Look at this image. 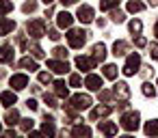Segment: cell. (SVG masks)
<instances>
[{
    "instance_id": "cell-20",
    "label": "cell",
    "mask_w": 158,
    "mask_h": 138,
    "mask_svg": "<svg viewBox=\"0 0 158 138\" xmlns=\"http://www.w3.org/2000/svg\"><path fill=\"white\" fill-rule=\"evenodd\" d=\"M143 129H145V134H147V136H152V138H154V136H158V119L147 121Z\"/></svg>"
},
{
    "instance_id": "cell-23",
    "label": "cell",
    "mask_w": 158,
    "mask_h": 138,
    "mask_svg": "<svg viewBox=\"0 0 158 138\" xmlns=\"http://www.w3.org/2000/svg\"><path fill=\"white\" fill-rule=\"evenodd\" d=\"M20 67H24V69H28V71L39 69V67H37V61H33V58H28V56H24V58L20 61Z\"/></svg>"
},
{
    "instance_id": "cell-27",
    "label": "cell",
    "mask_w": 158,
    "mask_h": 138,
    "mask_svg": "<svg viewBox=\"0 0 158 138\" xmlns=\"http://www.w3.org/2000/svg\"><path fill=\"white\" fill-rule=\"evenodd\" d=\"M104 78L115 80V78H117V67H115V65H104Z\"/></svg>"
},
{
    "instance_id": "cell-2",
    "label": "cell",
    "mask_w": 158,
    "mask_h": 138,
    "mask_svg": "<svg viewBox=\"0 0 158 138\" xmlns=\"http://www.w3.org/2000/svg\"><path fill=\"white\" fill-rule=\"evenodd\" d=\"M139 67H141V56L134 52V54H130V56L126 58L123 73H126V76H134V73H139Z\"/></svg>"
},
{
    "instance_id": "cell-14",
    "label": "cell",
    "mask_w": 158,
    "mask_h": 138,
    "mask_svg": "<svg viewBox=\"0 0 158 138\" xmlns=\"http://www.w3.org/2000/svg\"><path fill=\"white\" fill-rule=\"evenodd\" d=\"M72 15L67 13V11H61L59 15H56V24H59V28H69L72 26Z\"/></svg>"
},
{
    "instance_id": "cell-29",
    "label": "cell",
    "mask_w": 158,
    "mask_h": 138,
    "mask_svg": "<svg viewBox=\"0 0 158 138\" xmlns=\"http://www.w3.org/2000/svg\"><path fill=\"white\" fill-rule=\"evenodd\" d=\"M128 28H130V33H132V35H139V33L143 30V24H141L139 20H132V22L128 24Z\"/></svg>"
},
{
    "instance_id": "cell-46",
    "label": "cell",
    "mask_w": 158,
    "mask_h": 138,
    "mask_svg": "<svg viewBox=\"0 0 158 138\" xmlns=\"http://www.w3.org/2000/svg\"><path fill=\"white\" fill-rule=\"evenodd\" d=\"M31 138H44V132H31Z\"/></svg>"
},
{
    "instance_id": "cell-6",
    "label": "cell",
    "mask_w": 158,
    "mask_h": 138,
    "mask_svg": "<svg viewBox=\"0 0 158 138\" xmlns=\"http://www.w3.org/2000/svg\"><path fill=\"white\" fill-rule=\"evenodd\" d=\"M95 65H98V63H95L91 56H78V58H76V67H78L80 71H91Z\"/></svg>"
},
{
    "instance_id": "cell-41",
    "label": "cell",
    "mask_w": 158,
    "mask_h": 138,
    "mask_svg": "<svg viewBox=\"0 0 158 138\" xmlns=\"http://www.w3.org/2000/svg\"><path fill=\"white\" fill-rule=\"evenodd\" d=\"M44 101H46V104H48L50 108H54V106H56V104H54V97H52V95H48V93L44 95Z\"/></svg>"
},
{
    "instance_id": "cell-10",
    "label": "cell",
    "mask_w": 158,
    "mask_h": 138,
    "mask_svg": "<svg viewBox=\"0 0 158 138\" xmlns=\"http://www.w3.org/2000/svg\"><path fill=\"white\" fill-rule=\"evenodd\" d=\"M91 58H93L95 63H102V61L106 58V45H104V43H95V45H93V52H91Z\"/></svg>"
},
{
    "instance_id": "cell-50",
    "label": "cell",
    "mask_w": 158,
    "mask_h": 138,
    "mask_svg": "<svg viewBox=\"0 0 158 138\" xmlns=\"http://www.w3.org/2000/svg\"><path fill=\"white\" fill-rule=\"evenodd\" d=\"M44 2H46V5H50V2H52V0H44Z\"/></svg>"
},
{
    "instance_id": "cell-51",
    "label": "cell",
    "mask_w": 158,
    "mask_h": 138,
    "mask_svg": "<svg viewBox=\"0 0 158 138\" xmlns=\"http://www.w3.org/2000/svg\"><path fill=\"white\" fill-rule=\"evenodd\" d=\"M121 138H132V136H121Z\"/></svg>"
},
{
    "instance_id": "cell-42",
    "label": "cell",
    "mask_w": 158,
    "mask_h": 138,
    "mask_svg": "<svg viewBox=\"0 0 158 138\" xmlns=\"http://www.w3.org/2000/svg\"><path fill=\"white\" fill-rule=\"evenodd\" d=\"M48 37H50L52 41H59V37H61V35H59L56 30H50V33H48Z\"/></svg>"
},
{
    "instance_id": "cell-36",
    "label": "cell",
    "mask_w": 158,
    "mask_h": 138,
    "mask_svg": "<svg viewBox=\"0 0 158 138\" xmlns=\"http://www.w3.org/2000/svg\"><path fill=\"white\" fill-rule=\"evenodd\" d=\"M20 127H22L24 132H31V129H33V121H31V119H22Z\"/></svg>"
},
{
    "instance_id": "cell-24",
    "label": "cell",
    "mask_w": 158,
    "mask_h": 138,
    "mask_svg": "<svg viewBox=\"0 0 158 138\" xmlns=\"http://www.w3.org/2000/svg\"><path fill=\"white\" fill-rule=\"evenodd\" d=\"M54 93H56L59 97H67V84H65L63 80L54 82Z\"/></svg>"
},
{
    "instance_id": "cell-31",
    "label": "cell",
    "mask_w": 158,
    "mask_h": 138,
    "mask_svg": "<svg viewBox=\"0 0 158 138\" xmlns=\"http://www.w3.org/2000/svg\"><path fill=\"white\" fill-rule=\"evenodd\" d=\"M117 5H119V0H102V2H100V9H102V11H108V9L117 7Z\"/></svg>"
},
{
    "instance_id": "cell-17",
    "label": "cell",
    "mask_w": 158,
    "mask_h": 138,
    "mask_svg": "<svg viewBox=\"0 0 158 138\" xmlns=\"http://www.w3.org/2000/svg\"><path fill=\"white\" fill-rule=\"evenodd\" d=\"M72 136H74V138H91V129H89L87 125H76V127L72 129Z\"/></svg>"
},
{
    "instance_id": "cell-47",
    "label": "cell",
    "mask_w": 158,
    "mask_h": 138,
    "mask_svg": "<svg viewBox=\"0 0 158 138\" xmlns=\"http://www.w3.org/2000/svg\"><path fill=\"white\" fill-rule=\"evenodd\" d=\"M61 2H63L65 7H69V5H76V2H78V0H61Z\"/></svg>"
},
{
    "instance_id": "cell-26",
    "label": "cell",
    "mask_w": 158,
    "mask_h": 138,
    "mask_svg": "<svg viewBox=\"0 0 158 138\" xmlns=\"http://www.w3.org/2000/svg\"><path fill=\"white\" fill-rule=\"evenodd\" d=\"M143 9H145V5L139 2V0H130V2H128V11H130V13H139V11H143Z\"/></svg>"
},
{
    "instance_id": "cell-3",
    "label": "cell",
    "mask_w": 158,
    "mask_h": 138,
    "mask_svg": "<svg viewBox=\"0 0 158 138\" xmlns=\"http://www.w3.org/2000/svg\"><path fill=\"white\" fill-rule=\"evenodd\" d=\"M69 108H74V110H87V108H91V97L89 95H82V93H78V95H74L72 99H69V104H67Z\"/></svg>"
},
{
    "instance_id": "cell-45",
    "label": "cell",
    "mask_w": 158,
    "mask_h": 138,
    "mask_svg": "<svg viewBox=\"0 0 158 138\" xmlns=\"http://www.w3.org/2000/svg\"><path fill=\"white\" fill-rule=\"evenodd\" d=\"M100 97H102L104 101H108V99H110V93H108V91H102V93H100Z\"/></svg>"
},
{
    "instance_id": "cell-32",
    "label": "cell",
    "mask_w": 158,
    "mask_h": 138,
    "mask_svg": "<svg viewBox=\"0 0 158 138\" xmlns=\"http://www.w3.org/2000/svg\"><path fill=\"white\" fill-rule=\"evenodd\" d=\"M35 9H37V2H35V0H28V2H24V7H22L24 13H33Z\"/></svg>"
},
{
    "instance_id": "cell-38",
    "label": "cell",
    "mask_w": 158,
    "mask_h": 138,
    "mask_svg": "<svg viewBox=\"0 0 158 138\" xmlns=\"http://www.w3.org/2000/svg\"><path fill=\"white\" fill-rule=\"evenodd\" d=\"M69 84H72V86H80V84H82V80H80V76H76V73H74V76L69 78Z\"/></svg>"
},
{
    "instance_id": "cell-44",
    "label": "cell",
    "mask_w": 158,
    "mask_h": 138,
    "mask_svg": "<svg viewBox=\"0 0 158 138\" xmlns=\"http://www.w3.org/2000/svg\"><path fill=\"white\" fill-rule=\"evenodd\" d=\"M26 106H28L31 110H37V101H35V99H28V101H26Z\"/></svg>"
},
{
    "instance_id": "cell-48",
    "label": "cell",
    "mask_w": 158,
    "mask_h": 138,
    "mask_svg": "<svg viewBox=\"0 0 158 138\" xmlns=\"http://www.w3.org/2000/svg\"><path fill=\"white\" fill-rule=\"evenodd\" d=\"M149 5L152 7H158V0H149Z\"/></svg>"
},
{
    "instance_id": "cell-13",
    "label": "cell",
    "mask_w": 158,
    "mask_h": 138,
    "mask_svg": "<svg viewBox=\"0 0 158 138\" xmlns=\"http://www.w3.org/2000/svg\"><path fill=\"white\" fill-rule=\"evenodd\" d=\"M13 28H15V22H13V20H9V18H0V37H2V35H9Z\"/></svg>"
},
{
    "instance_id": "cell-15",
    "label": "cell",
    "mask_w": 158,
    "mask_h": 138,
    "mask_svg": "<svg viewBox=\"0 0 158 138\" xmlns=\"http://www.w3.org/2000/svg\"><path fill=\"white\" fill-rule=\"evenodd\" d=\"M113 93H115L117 97H121V99H128V97H130V89H128L126 82H117L115 89H113Z\"/></svg>"
},
{
    "instance_id": "cell-35",
    "label": "cell",
    "mask_w": 158,
    "mask_h": 138,
    "mask_svg": "<svg viewBox=\"0 0 158 138\" xmlns=\"http://www.w3.org/2000/svg\"><path fill=\"white\" fill-rule=\"evenodd\" d=\"M110 20L117 22V24H121V22H123V13H121V11H113V13H110Z\"/></svg>"
},
{
    "instance_id": "cell-5",
    "label": "cell",
    "mask_w": 158,
    "mask_h": 138,
    "mask_svg": "<svg viewBox=\"0 0 158 138\" xmlns=\"http://www.w3.org/2000/svg\"><path fill=\"white\" fill-rule=\"evenodd\" d=\"M121 127L128 132H134L139 127V112H128L121 116Z\"/></svg>"
},
{
    "instance_id": "cell-21",
    "label": "cell",
    "mask_w": 158,
    "mask_h": 138,
    "mask_svg": "<svg viewBox=\"0 0 158 138\" xmlns=\"http://www.w3.org/2000/svg\"><path fill=\"white\" fill-rule=\"evenodd\" d=\"M41 132H44V136H54V119L52 116H46Z\"/></svg>"
},
{
    "instance_id": "cell-33",
    "label": "cell",
    "mask_w": 158,
    "mask_h": 138,
    "mask_svg": "<svg viewBox=\"0 0 158 138\" xmlns=\"http://www.w3.org/2000/svg\"><path fill=\"white\" fill-rule=\"evenodd\" d=\"M52 52H54V56H56V58H67V50H65V48H61V45H59V48H54Z\"/></svg>"
},
{
    "instance_id": "cell-18",
    "label": "cell",
    "mask_w": 158,
    "mask_h": 138,
    "mask_svg": "<svg viewBox=\"0 0 158 138\" xmlns=\"http://www.w3.org/2000/svg\"><path fill=\"white\" fill-rule=\"evenodd\" d=\"M110 106H98V108H93L91 110V119L95 121V119H100V116H106V114H110Z\"/></svg>"
},
{
    "instance_id": "cell-25",
    "label": "cell",
    "mask_w": 158,
    "mask_h": 138,
    "mask_svg": "<svg viewBox=\"0 0 158 138\" xmlns=\"http://www.w3.org/2000/svg\"><path fill=\"white\" fill-rule=\"evenodd\" d=\"M5 121H7V123H9V125L13 127V125H15V123L20 121V112H18L15 108H13V110H9V112H7V116H5Z\"/></svg>"
},
{
    "instance_id": "cell-11",
    "label": "cell",
    "mask_w": 158,
    "mask_h": 138,
    "mask_svg": "<svg viewBox=\"0 0 158 138\" xmlns=\"http://www.w3.org/2000/svg\"><path fill=\"white\" fill-rule=\"evenodd\" d=\"M11 86H13L15 91H22V89H26V86H28V78H26L24 73L13 76V78H11Z\"/></svg>"
},
{
    "instance_id": "cell-19",
    "label": "cell",
    "mask_w": 158,
    "mask_h": 138,
    "mask_svg": "<svg viewBox=\"0 0 158 138\" xmlns=\"http://www.w3.org/2000/svg\"><path fill=\"white\" fill-rule=\"evenodd\" d=\"M13 61V48L2 45L0 48V63H11Z\"/></svg>"
},
{
    "instance_id": "cell-4",
    "label": "cell",
    "mask_w": 158,
    "mask_h": 138,
    "mask_svg": "<svg viewBox=\"0 0 158 138\" xmlns=\"http://www.w3.org/2000/svg\"><path fill=\"white\" fill-rule=\"evenodd\" d=\"M28 35H31L33 39H41V37L46 35V22H44V20H33V22H28Z\"/></svg>"
},
{
    "instance_id": "cell-7",
    "label": "cell",
    "mask_w": 158,
    "mask_h": 138,
    "mask_svg": "<svg viewBox=\"0 0 158 138\" xmlns=\"http://www.w3.org/2000/svg\"><path fill=\"white\" fill-rule=\"evenodd\" d=\"M85 86H87L89 91H102V78L95 76V73H89L87 80H85Z\"/></svg>"
},
{
    "instance_id": "cell-8",
    "label": "cell",
    "mask_w": 158,
    "mask_h": 138,
    "mask_svg": "<svg viewBox=\"0 0 158 138\" xmlns=\"http://www.w3.org/2000/svg\"><path fill=\"white\" fill-rule=\"evenodd\" d=\"M98 127H100V132H102L106 138H110V136H115V134H117V125H115L113 121H100V125H98Z\"/></svg>"
},
{
    "instance_id": "cell-12",
    "label": "cell",
    "mask_w": 158,
    "mask_h": 138,
    "mask_svg": "<svg viewBox=\"0 0 158 138\" xmlns=\"http://www.w3.org/2000/svg\"><path fill=\"white\" fill-rule=\"evenodd\" d=\"M48 67L52 69V71H56V73H65L67 69H69V65H67V61H48Z\"/></svg>"
},
{
    "instance_id": "cell-34",
    "label": "cell",
    "mask_w": 158,
    "mask_h": 138,
    "mask_svg": "<svg viewBox=\"0 0 158 138\" xmlns=\"http://www.w3.org/2000/svg\"><path fill=\"white\" fill-rule=\"evenodd\" d=\"M39 82H41V84H50V82H52V76H50L48 71H41V73H39Z\"/></svg>"
},
{
    "instance_id": "cell-52",
    "label": "cell",
    "mask_w": 158,
    "mask_h": 138,
    "mask_svg": "<svg viewBox=\"0 0 158 138\" xmlns=\"http://www.w3.org/2000/svg\"><path fill=\"white\" fill-rule=\"evenodd\" d=\"M0 132H2V125H0Z\"/></svg>"
},
{
    "instance_id": "cell-28",
    "label": "cell",
    "mask_w": 158,
    "mask_h": 138,
    "mask_svg": "<svg viewBox=\"0 0 158 138\" xmlns=\"http://www.w3.org/2000/svg\"><path fill=\"white\" fill-rule=\"evenodd\" d=\"M9 11H13V2L11 0H0V15H7Z\"/></svg>"
},
{
    "instance_id": "cell-39",
    "label": "cell",
    "mask_w": 158,
    "mask_h": 138,
    "mask_svg": "<svg viewBox=\"0 0 158 138\" xmlns=\"http://www.w3.org/2000/svg\"><path fill=\"white\" fill-rule=\"evenodd\" d=\"M134 45H136V48H145V45H147L145 37H136V39H134Z\"/></svg>"
},
{
    "instance_id": "cell-22",
    "label": "cell",
    "mask_w": 158,
    "mask_h": 138,
    "mask_svg": "<svg viewBox=\"0 0 158 138\" xmlns=\"http://www.w3.org/2000/svg\"><path fill=\"white\" fill-rule=\"evenodd\" d=\"M126 52H128V43L126 41H115L113 43V54L115 56H123Z\"/></svg>"
},
{
    "instance_id": "cell-43",
    "label": "cell",
    "mask_w": 158,
    "mask_h": 138,
    "mask_svg": "<svg viewBox=\"0 0 158 138\" xmlns=\"http://www.w3.org/2000/svg\"><path fill=\"white\" fill-rule=\"evenodd\" d=\"M0 138H15V134H13V129H9L5 134H0Z\"/></svg>"
},
{
    "instance_id": "cell-49",
    "label": "cell",
    "mask_w": 158,
    "mask_h": 138,
    "mask_svg": "<svg viewBox=\"0 0 158 138\" xmlns=\"http://www.w3.org/2000/svg\"><path fill=\"white\" fill-rule=\"evenodd\" d=\"M154 33H156V37H158V22H156V28H154Z\"/></svg>"
},
{
    "instance_id": "cell-1",
    "label": "cell",
    "mask_w": 158,
    "mask_h": 138,
    "mask_svg": "<svg viewBox=\"0 0 158 138\" xmlns=\"http://www.w3.org/2000/svg\"><path fill=\"white\" fill-rule=\"evenodd\" d=\"M85 41H87V33L85 30H80V28H72L69 33H67V43H69V48H82L85 45Z\"/></svg>"
},
{
    "instance_id": "cell-9",
    "label": "cell",
    "mask_w": 158,
    "mask_h": 138,
    "mask_svg": "<svg viewBox=\"0 0 158 138\" xmlns=\"http://www.w3.org/2000/svg\"><path fill=\"white\" fill-rule=\"evenodd\" d=\"M78 20H80L82 24H89V22H93V9H91L89 5L80 7V9H78Z\"/></svg>"
},
{
    "instance_id": "cell-37",
    "label": "cell",
    "mask_w": 158,
    "mask_h": 138,
    "mask_svg": "<svg viewBox=\"0 0 158 138\" xmlns=\"http://www.w3.org/2000/svg\"><path fill=\"white\" fill-rule=\"evenodd\" d=\"M149 56H152L154 61H158V43H152V45H149Z\"/></svg>"
},
{
    "instance_id": "cell-30",
    "label": "cell",
    "mask_w": 158,
    "mask_h": 138,
    "mask_svg": "<svg viewBox=\"0 0 158 138\" xmlns=\"http://www.w3.org/2000/svg\"><path fill=\"white\" fill-rule=\"evenodd\" d=\"M141 91H143V95H145V97H154V95H156V89H154L149 82H143Z\"/></svg>"
},
{
    "instance_id": "cell-16",
    "label": "cell",
    "mask_w": 158,
    "mask_h": 138,
    "mask_svg": "<svg viewBox=\"0 0 158 138\" xmlns=\"http://www.w3.org/2000/svg\"><path fill=\"white\" fill-rule=\"evenodd\" d=\"M15 101H18V97H15V93H13V91H5L2 95H0V104L7 106V108H11Z\"/></svg>"
},
{
    "instance_id": "cell-40",
    "label": "cell",
    "mask_w": 158,
    "mask_h": 138,
    "mask_svg": "<svg viewBox=\"0 0 158 138\" xmlns=\"http://www.w3.org/2000/svg\"><path fill=\"white\" fill-rule=\"evenodd\" d=\"M33 56H35V58H44V50H41L39 45H35V48H33Z\"/></svg>"
}]
</instances>
